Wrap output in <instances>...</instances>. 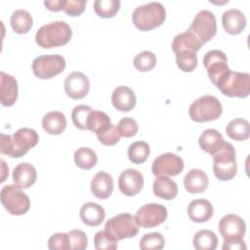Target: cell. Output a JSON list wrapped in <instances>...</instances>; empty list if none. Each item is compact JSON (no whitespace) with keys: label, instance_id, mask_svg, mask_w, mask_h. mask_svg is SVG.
<instances>
[{"label":"cell","instance_id":"6da1fadb","mask_svg":"<svg viewBox=\"0 0 250 250\" xmlns=\"http://www.w3.org/2000/svg\"><path fill=\"white\" fill-rule=\"evenodd\" d=\"M39 141L38 134L35 130L27 127L17 130L13 136L0 135V149L2 154L10 157L19 158L27 153V151L34 147Z\"/></svg>","mask_w":250,"mask_h":250},{"label":"cell","instance_id":"7a4b0ae2","mask_svg":"<svg viewBox=\"0 0 250 250\" xmlns=\"http://www.w3.org/2000/svg\"><path fill=\"white\" fill-rule=\"evenodd\" d=\"M71 36L70 26L65 21H57L42 25L36 32L35 41L39 47L50 49L65 45Z\"/></svg>","mask_w":250,"mask_h":250},{"label":"cell","instance_id":"3957f363","mask_svg":"<svg viewBox=\"0 0 250 250\" xmlns=\"http://www.w3.org/2000/svg\"><path fill=\"white\" fill-rule=\"evenodd\" d=\"M166 18V11L160 2H149L138 6L132 14L133 23L142 31L153 29L163 23Z\"/></svg>","mask_w":250,"mask_h":250},{"label":"cell","instance_id":"277c9868","mask_svg":"<svg viewBox=\"0 0 250 250\" xmlns=\"http://www.w3.org/2000/svg\"><path fill=\"white\" fill-rule=\"evenodd\" d=\"M227 97L246 98L250 93V74L228 70L215 84Z\"/></svg>","mask_w":250,"mask_h":250},{"label":"cell","instance_id":"5b68a950","mask_svg":"<svg viewBox=\"0 0 250 250\" xmlns=\"http://www.w3.org/2000/svg\"><path fill=\"white\" fill-rule=\"evenodd\" d=\"M211 156L213 157V172L217 179L220 181H229L236 175L235 149L231 144L226 142Z\"/></svg>","mask_w":250,"mask_h":250},{"label":"cell","instance_id":"8992f818","mask_svg":"<svg viewBox=\"0 0 250 250\" xmlns=\"http://www.w3.org/2000/svg\"><path fill=\"white\" fill-rule=\"evenodd\" d=\"M223 112L220 101L212 95H204L191 103L188 108L189 117L195 122H206L218 119Z\"/></svg>","mask_w":250,"mask_h":250},{"label":"cell","instance_id":"52a82bcc","mask_svg":"<svg viewBox=\"0 0 250 250\" xmlns=\"http://www.w3.org/2000/svg\"><path fill=\"white\" fill-rule=\"evenodd\" d=\"M105 232L115 241L134 237L139 232V226L135 217L129 213H121L113 216L104 225Z\"/></svg>","mask_w":250,"mask_h":250},{"label":"cell","instance_id":"ba28073f","mask_svg":"<svg viewBox=\"0 0 250 250\" xmlns=\"http://www.w3.org/2000/svg\"><path fill=\"white\" fill-rule=\"evenodd\" d=\"M1 203L12 215L25 214L30 206L29 197L17 185L4 186L0 192Z\"/></svg>","mask_w":250,"mask_h":250},{"label":"cell","instance_id":"9c48e42d","mask_svg":"<svg viewBox=\"0 0 250 250\" xmlns=\"http://www.w3.org/2000/svg\"><path fill=\"white\" fill-rule=\"evenodd\" d=\"M31 66L36 77L50 79L64 70L65 60L61 55H42L33 60Z\"/></svg>","mask_w":250,"mask_h":250},{"label":"cell","instance_id":"30bf717a","mask_svg":"<svg viewBox=\"0 0 250 250\" xmlns=\"http://www.w3.org/2000/svg\"><path fill=\"white\" fill-rule=\"evenodd\" d=\"M188 30L192 32L204 45L217 32V21L214 13L209 10L199 11Z\"/></svg>","mask_w":250,"mask_h":250},{"label":"cell","instance_id":"8fae6325","mask_svg":"<svg viewBox=\"0 0 250 250\" xmlns=\"http://www.w3.org/2000/svg\"><path fill=\"white\" fill-rule=\"evenodd\" d=\"M168 212L165 206L158 203H148L138 209L135 220L144 229L154 228L165 222Z\"/></svg>","mask_w":250,"mask_h":250},{"label":"cell","instance_id":"7c38bea8","mask_svg":"<svg viewBox=\"0 0 250 250\" xmlns=\"http://www.w3.org/2000/svg\"><path fill=\"white\" fill-rule=\"evenodd\" d=\"M185 167L182 157L172 152L158 155L152 162L151 171L154 176H177Z\"/></svg>","mask_w":250,"mask_h":250},{"label":"cell","instance_id":"4fadbf2b","mask_svg":"<svg viewBox=\"0 0 250 250\" xmlns=\"http://www.w3.org/2000/svg\"><path fill=\"white\" fill-rule=\"evenodd\" d=\"M219 230L224 242L241 240L246 232V224L238 215L228 214L220 220Z\"/></svg>","mask_w":250,"mask_h":250},{"label":"cell","instance_id":"5bb4252c","mask_svg":"<svg viewBox=\"0 0 250 250\" xmlns=\"http://www.w3.org/2000/svg\"><path fill=\"white\" fill-rule=\"evenodd\" d=\"M203 64L207 70L209 79L215 85L217 81L230 68L228 65V59L221 50H211L203 57Z\"/></svg>","mask_w":250,"mask_h":250},{"label":"cell","instance_id":"9a60e30c","mask_svg":"<svg viewBox=\"0 0 250 250\" xmlns=\"http://www.w3.org/2000/svg\"><path fill=\"white\" fill-rule=\"evenodd\" d=\"M65 94L73 99L80 100L86 97L90 89V81L87 75L80 71H73L69 73L63 83Z\"/></svg>","mask_w":250,"mask_h":250},{"label":"cell","instance_id":"2e32d148","mask_svg":"<svg viewBox=\"0 0 250 250\" xmlns=\"http://www.w3.org/2000/svg\"><path fill=\"white\" fill-rule=\"evenodd\" d=\"M144 187L143 174L133 168L126 169L121 172L118 178V188L126 196H134L138 194Z\"/></svg>","mask_w":250,"mask_h":250},{"label":"cell","instance_id":"e0dca14e","mask_svg":"<svg viewBox=\"0 0 250 250\" xmlns=\"http://www.w3.org/2000/svg\"><path fill=\"white\" fill-rule=\"evenodd\" d=\"M222 24L229 34H239L246 26V17L238 9H229L222 15Z\"/></svg>","mask_w":250,"mask_h":250},{"label":"cell","instance_id":"ac0fdd59","mask_svg":"<svg viewBox=\"0 0 250 250\" xmlns=\"http://www.w3.org/2000/svg\"><path fill=\"white\" fill-rule=\"evenodd\" d=\"M18 99V82L16 78L4 71L0 72V101L5 106L13 105Z\"/></svg>","mask_w":250,"mask_h":250},{"label":"cell","instance_id":"d6986e66","mask_svg":"<svg viewBox=\"0 0 250 250\" xmlns=\"http://www.w3.org/2000/svg\"><path fill=\"white\" fill-rule=\"evenodd\" d=\"M214 208L211 202L205 198L193 199L188 206V215L192 222L204 223L213 216Z\"/></svg>","mask_w":250,"mask_h":250},{"label":"cell","instance_id":"ffe728a7","mask_svg":"<svg viewBox=\"0 0 250 250\" xmlns=\"http://www.w3.org/2000/svg\"><path fill=\"white\" fill-rule=\"evenodd\" d=\"M111 103L119 111H130L135 107L137 99L131 88L127 86H118L112 92Z\"/></svg>","mask_w":250,"mask_h":250},{"label":"cell","instance_id":"44dd1931","mask_svg":"<svg viewBox=\"0 0 250 250\" xmlns=\"http://www.w3.org/2000/svg\"><path fill=\"white\" fill-rule=\"evenodd\" d=\"M113 179L112 177L104 172H98L91 181V191L99 199L108 198L113 191Z\"/></svg>","mask_w":250,"mask_h":250},{"label":"cell","instance_id":"7402d4cb","mask_svg":"<svg viewBox=\"0 0 250 250\" xmlns=\"http://www.w3.org/2000/svg\"><path fill=\"white\" fill-rule=\"evenodd\" d=\"M209 185L207 174L201 169L189 170L184 178V186L189 193H200L206 190Z\"/></svg>","mask_w":250,"mask_h":250},{"label":"cell","instance_id":"603a6c76","mask_svg":"<svg viewBox=\"0 0 250 250\" xmlns=\"http://www.w3.org/2000/svg\"><path fill=\"white\" fill-rule=\"evenodd\" d=\"M12 177L15 185L21 188H28L35 183L37 173L33 165L27 162H22L14 168Z\"/></svg>","mask_w":250,"mask_h":250},{"label":"cell","instance_id":"cb8c5ba5","mask_svg":"<svg viewBox=\"0 0 250 250\" xmlns=\"http://www.w3.org/2000/svg\"><path fill=\"white\" fill-rule=\"evenodd\" d=\"M79 217L85 225L89 227H97L104 221L105 212L104 207L90 201L82 205L79 212Z\"/></svg>","mask_w":250,"mask_h":250},{"label":"cell","instance_id":"d4e9b609","mask_svg":"<svg viewBox=\"0 0 250 250\" xmlns=\"http://www.w3.org/2000/svg\"><path fill=\"white\" fill-rule=\"evenodd\" d=\"M225 143L226 141L224 140L222 134L213 128L204 130L198 139L200 148L211 155L219 150V148H221Z\"/></svg>","mask_w":250,"mask_h":250},{"label":"cell","instance_id":"484cf974","mask_svg":"<svg viewBox=\"0 0 250 250\" xmlns=\"http://www.w3.org/2000/svg\"><path fill=\"white\" fill-rule=\"evenodd\" d=\"M171 46L174 53L184 50L196 53L203 46V44L192 32L186 30L174 37Z\"/></svg>","mask_w":250,"mask_h":250},{"label":"cell","instance_id":"4316f807","mask_svg":"<svg viewBox=\"0 0 250 250\" xmlns=\"http://www.w3.org/2000/svg\"><path fill=\"white\" fill-rule=\"evenodd\" d=\"M42 127L50 135H60L66 127V118L61 111H49L42 118Z\"/></svg>","mask_w":250,"mask_h":250},{"label":"cell","instance_id":"83f0119b","mask_svg":"<svg viewBox=\"0 0 250 250\" xmlns=\"http://www.w3.org/2000/svg\"><path fill=\"white\" fill-rule=\"evenodd\" d=\"M153 193L162 199L171 200L178 194L177 184L167 176H158L152 185Z\"/></svg>","mask_w":250,"mask_h":250},{"label":"cell","instance_id":"f1b7e54d","mask_svg":"<svg viewBox=\"0 0 250 250\" xmlns=\"http://www.w3.org/2000/svg\"><path fill=\"white\" fill-rule=\"evenodd\" d=\"M10 23L13 30L19 34H24L29 31L33 24V19L30 13L24 9H18L13 12Z\"/></svg>","mask_w":250,"mask_h":250},{"label":"cell","instance_id":"f546056e","mask_svg":"<svg viewBox=\"0 0 250 250\" xmlns=\"http://www.w3.org/2000/svg\"><path fill=\"white\" fill-rule=\"evenodd\" d=\"M226 133L234 141H245L250 136V124L244 118H234L226 126Z\"/></svg>","mask_w":250,"mask_h":250},{"label":"cell","instance_id":"4dcf8cb0","mask_svg":"<svg viewBox=\"0 0 250 250\" xmlns=\"http://www.w3.org/2000/svg\"><path fill=\"white\" fill-rule=\"evenodd\" d=\"M192 244L197 250H215L218 246V237L210 229H201L194 234Z\"/></svg>","mask_w":250,"mask_h":250},{"label":"cell","instance_id":"1f68e13d","mask_svg":"<svg viewBox=\"0 0 250 250\" xmlns=\"http://www.w3.org/2000/svg\"><path fill=\"white\" fill-rule=\"evenodd\" d=\"M111 125L112 123L109 116L104 111H100V110H92L87 119L88 130L96 134L105 131Z\"/></svg>","mask_w":250,"mask_h":250},{"label":"cell","instance_id":"d6a6232c","mask_svg":"<svg viewBox=\"0 0 250 250\" xmlns=\"http://www.w3.org/2000/svg\"><path fill=\"white\" fill-rule=\"evenodd\" d=\"M98 161L96 152L90 147H80L74 152V162L77 167L83 170L92 169Z\"/></svg>","mask_w":250,"mask_h":250},{"label":"cell","instance_id":"836d02e7","mask_svg":"<svg viewBox=\"0 0 250 250\" xmlns=\"http://www.w3.org/2000/svg\"><path fill=\"white\" fill-rule=\"evenodd\" d=\"M150 152V148L147 143L144 141H137L132 143L128 147V158L134 164L144 163Z\"/></svg>","mask_w":250,"mask_h":250},{"label":"cell","instance_id":"e575fe53","mask_svg":"<svg viewBox=\"0 0 250 250\" xmlns=\"http://www.w3.org/2000/svg\"><path fill=\"white\" fill-rule=\"evenodd\" d=\"M120 4L119 0H96L93 7L99 17L108 19L119 11Z\"/></svg>","mask_w":250,"mask_h":250},{"label":"cell","instance_id":"d590c367","mask_svg":"<svg viewBox=\"0 0 250 250\" xmlns=\"http://www.w3.org/2000/svg\"><path fill=\"white\" fill-rule=\"evenodd\" d=\"M178 67L184 72H191L197 65V55L191 51H178L175 53Z\"/></svg>","mask_w":250,"mask_h":250},{"label":"cell","instance_id":"8d00e7d4","mask_svg":"<svg viewBox=\"0 0 250 250\" xmlns=\"http://www.w3.org/2000/svg\"><path fill=\"white\" fill-rule=\"evenodd\" d=\"M165 239L160 232L146 233L140 240V248L143 250H160L164 247Z\"/></svg>","mask_w":250,"mask_h":250},{"label":"cell","instance_id":"74e56055","mask_svg":"<svg viewBox=\"0 0 250 250\" xmlns=\"http://www.w3.org/2000/svg\"><path fill=\"white\" fill-rule=\"evenodd\" d=\"M156 57L150 51H143L134 58V66L143 72L151 70L156 65Z\"/></svg>","mask_w":250,"mask_h":250},{"label":"cell","instance_id":"f35d334b","mask_svg":"<svg viewBox=\"0 0 250 250\" xmlns=\"http://www.w3.org/2000/svg\"><path fill=\"white\" fill-rule=\"evenodd\" d=\"M93 109L86 104H78L73 107L71 111V119L76 128L81 130H88L87 119Z\"/></svg>","mask_w":250,"mask_h":250},{"label":"cell","instance_id":"ab89813d","mask_svg":"<svg viewBox=\"0 0 250 250\" xmlns=\"http://www.w3.org/2000/svg\"><path fill=\"white\" fill-rule=\"evenodd\" d=\"M69 250H84L88 245L86 233L81 229H72L67 232Z\"/></svg>","mask_w":250,"mask_h":250},{"label":"cell","instance_id":"60d3db41","mask_svg":"<svg viewBox=\"0 0 250 250\" xmlns=\"http://www.w3.org/2000/svg\"><path fill=\"white\" fill-rule=\"evenodd\" d=\"M94 246L97 250H115L117 241L113 240L104 229L99 230L94 236Z\"/></svg>","mask_w":250,"mask_h":250},{"label":"cell","instance_id":"b9f144b4","mask_svg":"<svg viewBox=\"0 0 250 250\" xmlns=\"http://www.w3.org/2000/svg\"><path fill=\"white\" fill-rule=\"evenodd\" d=\"M116 128L121 135V137L130 138L137 134L138 132V123L132 117H123L119 120Z\"/></svg>","mask_w":250,"mask_h":250},{"label":"cell","instance_id":"7bdbcfd3","mask_svg":"<svg viewBox=\"0 0 250 250\" xmlns=\"http://www.w3.org/2000/svg\"><path fill=\"white\" fill-rule=\"evenodd\" d=\"M96 135L99 142L104 146H114L120 141V138H121V135L119 134L116 126L113 124L105 131Z\"/></svg>","mask_w":250,"mask_h":250},{"label":"cell","instance_id":"ee69618b","mask_svg":"<svg viewBox=\"0 0 250 250\" xmlns=\"http://www.w3.org/2000/svg\"><path fill=\"white\" fill-rule=\"evenodd\" d=\"M48 248L50 250H69L67 233L58 232L51 235L48 240Z\"/></svg>","mask_w":250,"mask_h":250},{"label":"cell","instance_id":"f6af8a7d","mask_svg":"<svg viewBox=\"0 0 250 250\" xmlns=\"http://www.w3.org/2000/svg\"><path fill=\"white\" fill-rule=\"evenodd\" d=\"M85 7L86 1L84 0H65L63 11L71 17H76L84 12Z\"/></svg>","mask_w":250,"mask_h":250},{"label":"cell","instance_id":"bcb514c9","mask_svg":"<svg viewBox=\"0 0 250 250\" xmlns=\"http://www.w3.org/2000/svg\"><path fill=\"white\" fill-rule=\"evenodd\" d=\"M65 0H46L44 1V5L47 7L48 10L52 12H59L63 10Z\"/></svg>","mask_w":250,"mask_h":250},{"label":"cell","instance_id":"7dc6e473","mask_svg":"<svg viewBox=\"0 0 250 250\" xmlns=\"http://www.w3.org/2000/svg\"><path fill=\"white\" fill-rule=\"evenodd\" d=\"M223 250H245L247 248L244 240H237V241H230V242H224Z\"/></svg>","mask_w":250,"mask_h":250},{"label":"cell","instance_id":"c3c4849f","mask_svg":"<svg viewBox=\"0 0 250 250\" xmlns=\"http://www.w3.org/2000/svg\"><path fill=\"white\" fill-rule=\"evenodd\" d=\"M1 166H2V177H1V182H4L8 173H9V168L6 166V162L1 159Z\"/></svg>","mask_w":250,"mask_h":250}]
</instances>
